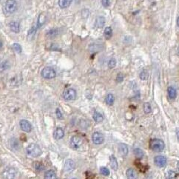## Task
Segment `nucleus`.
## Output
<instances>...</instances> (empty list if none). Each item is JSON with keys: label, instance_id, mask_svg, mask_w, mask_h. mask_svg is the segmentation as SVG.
Listing matches in <instances>:
<instances>
[{"label": "nucleus", "instance_id": "obj_1", "mask_svg": "<svg viewBox=\"0 0 179 179\" xmlns=\"http://www.w3.org/2000/svg\"><path fill=\"white\" fill-rule=\"evenodd\" d=\"M26 153L32 158H37L42 154V150L36 144H31L26 148Z\"/></svg>", "mask_w": 179, "mask_h": 179}, {"label": "nucleus", "instance_id": "obj_2", "mask_svg": "<svg viewBox=\"0 0 179 179\" xmlns=\"http://www.w3.org/2000/svg\"><path fill=\"white\" fill-rule=\"evenodd\" d=\"M150 148L155 152H161L164 150L165 144L161 139H155L150 142Z\"/></svg>", "mask_w": 179, "mask_h": 179}, {"label": "nucleus", "instance_id": "obj_3", "mask_svg": "<svg viewBox=\"0 0 179 179\" xmlns=\"http://www.w3.org/2000/svg\"><path fill=\"white\" fill-rule=\"evenodd\" d=\"M41 75L42 77L45 79H52L56 77V73L55 70L51 67H45L42 69L41 72Z\"/></svg>", "mask_w": 179, "mask_h": 179}, {"label": "nucleus", "instance_id": "obj_4", "mask_svg": "<svg viewBox=\"0 0 179 179\" xmlns=\"http://www.w3.org/2000/svg\"><path fill=\"white\" fill-rule=\"evenodd\" d=\"M2 176L4 179H15L17 176V172L14 167H8L4 169Z\"/></svg>", "mask_w": 179, "mask_h": 179}, {"label": "nucleus", "instance_id": "obj_5", "mask_svg": "<svg viewBox=\"0 0 179 179\" xmlns=\"http://www.w3.org/2000/svg\"><path fill=\"white\" fill-rule=\"evenodd\" d=\"M5 9L7 14H14L17 9V2L16 0H7L5 5Z\"/></svg>", "mask_w": 179, "mask_h": 179}, {"label": "nucleus", "instance_id": "obj_6", "mask_svg": "<svg viewBox=\"0 0 179 179\" xmlns=\"http://www.w3.org/2000/svg\"><path fill=\"white\" fill-rule=\"evenodd\" d=\"M63 97L66 101L75 100L76 98V91L73 88L66 89L63 92Z\"/></svg>", "mask_w": 179, "mask_h": 179}, {"label": "nucleus", "instance_id": "obj_7", "mask_svg": "<svg viewBox=\"0 0 179 179\" xmlns=\"http://www.w3.org/2000/svg\"><path fill=\"white\" fill-rule=\"evenodd\" d=\"M83 144V140L79 135L73 136L70 139V145L73 149H79Z\"/></svg>", "mask_w": 179, "mask_h": 179}, {"label": "nucleus", "instance_id": "obj_8", "mask_svg": "<svg viewBox=\"0 0 179 179\" xmlns=\"http://www.w3.org/2000/svg\"><path fill=\"white\" fill-rule=\"evenodd\" d=\"M93 142L96 145L102 144L104 141V136L102 133L99 132H95L92 135Z\"/></svg>", "mask_w": 179, "mask_h": 179}, {"label": "nucleus", "instance_id": "obj_9", "mask_svg": "<svg viewBox=\"0 0 179 179\" xmlns=\"http://www.w3.org/2000/svg\"><path fill=\"white\" fill-rule=\"evenodd\" d=\"M19 126L22 131L25 132V133H30L32 130L31 124L30 123V122H28L27 120H25V119H22V120L20 121Z\"/></svg>", "mask_w": 179, "mask_h": 179}, {"label": "nucleus", "instance_id": "obj_10", "mask_svg": "<svg viewBox=\"0 0 179 179\" xmlns=\"http://www.w3.org/2000/svg\"><path fill=\"white\" fill-rule=\"evenodd\" d=\"M167 158L164 156H157L154 158V163L158 167H164L167 164Z\"/></svg>", "mask_w": 179, "mask_h": 179}, {"label": "nucleus", "instance_id": "obj_11", "mask_svg": "<svg viewBox=\"0 0 179 179\" xmlns=\"http://www.w3.org/2000/svg\"><path fill=\"white\" fill-rule=\"evenodd\" d=\"M76 164L74 161L72 159H68L66 160L65 163V169L66 172L70 173L75 169Z\"/></svg>", "mask_w": 179, "mask_h": 179}, {"label": "nucleus", "instance_id": "obj_12", "mask_svg": "<svg viewBox=\"0 0 179 179\" xmlns=\"http://www.w3.org/2000/svg\"><path fill=\"white\" fill-rule=\"evenodd\" d=\"M65 136L64 130L61 127H57L56 129L54 130L53 137L54 139L56 140H60Z\"/></svg>", "mask_w": 179, "mask_h": 179}, {"label": "nucleus", "instance_id": "obj_13", "mask_svg": "<svg viewBox=\"0 0 179 179\" xmlns=\"http://www.w3.org/2000/svg\"><path fill=\"white\" fill-rule=\"evenodd\" d=\"M128 147L125 144H119V151L120 154L123 156H126L128 154Z\"/></svg>", "mask_w": 179, "mask_h": 179}, {"label": "nucleus", "instance_id": "obj_14", "mask_svg": "<svg viewBox=\"0 0 179 179\" xmlns=\"http://www.w3.org/2000/svg\"><path fill=\"white\" fill-rule=\"evenodd\" d=\"M127 177L128 179H137L138 174L136 171L133 168H129L127 170Z\"/></svg>", "mask_w": 179, "mask_h": 179}, {"label": "nucleus", "instance_id": "obj_15", "mask_svg": "<svg viewBox=\"0 0 179 179\" xmlns=\"http://www.w3.org/2000/svg\"><path fill=\"white\" fill-rule=\"evenodd\" d=\"M10 28L11 31L14 33H19L20 31V27H19V23L18 22L16 21H12L10 22Z\"/></svg>", "mask_w": 179, "mask_h": 179}, {"label": "nucleus", "instance_id": "obj_16", "mask_svg": "<svg viewBox=\"0 0 179 179\" xmlns=\"http://www.w3.org/2000/svg\"><path fill=\"white\" fill-rule=\"evenodd\" d=\"M167 93L170 99H175L177 96V91L173 87H169L167 89Z\"/></svg>", "mask_w": 179, "mask_h": 179}, {"label": "nucleus", "instance_id": "obj_17", "mask_svg": "<svg viewBox=\"0 0 179 179\" xmlns=\"http://www.w3.org/2000/svg\"><path fill=\"white\" fill-rule=\"evenodd\" d=\"M73 0H59V6L61 9L67 8L71 5Z\"/></svg>", "mask_w": 179, "mask_h": 179}, {"label": "nucleus", "instance_id": "obj_18", "mask_svg": "<svg viewBox=\"0 0 179 179\" xmlns=\"http://www.w3.org/2000/svg\"><path fill=\"white\" fill-rule=\"evenodd\" d=\"M105 24V18L104 16H98L96 20V26L98 28H102Z\"/></svg>", "mask_w": 179, "mask_h": 179}, {"label": "nucleus", "instance_id": "obj_19", "mask_svg": "<svg viewBox=\"0 0 179 179\" xmlns=\"http://www.w3.org/2000/svg\"><path fill=\"white\" fill-rule=\"evenodd\" d=\"M110 161L111 167L113 170H117L118 169V161H117L116 158L113 155H112L111 156H110Z\"/></svg>", "mask_w": 179, "mask_h": 179}, {"label": "nucleus", "instance_id": "obj_20", "mask_svg": "<svg viewBox=\"0 0 179 179\" xmlns=\"http://www.w3.org/2000/svg\"><path fill=\"white\" fill-rule=\"evenodd\" d=\"M104 36L105 37V39L107 40H110L113 36V30H112L111 27H106L104 31Z\"/></svg>", "mask_w": 179, "mask_h": 179}, {"label": "nucleus", "instance_id": "obj_21", "mask_svg": "<svg viewBox=\"0 0 179 179\" xmlns=\"http://www.w3.org/2000/svg\"><path fill=\"white\" fill-rule=\"evenodd\" d=\"M93 119H94V121L97 123H100L102 122H103L104 120V117L101 113H98V112H95L93 115Z\"/></svg>", "mask_w": 179, "mask_h": 179}, {"label": "nucleus", "instance_id": "obj_22", "mask_svg": "<svg viewBox=\"0 0 179 179\" xmlns=\"http://www.w3.org/2000/svg\"><path fill=\"white\" fill-rule=\"evenodd\" d=\"M44 178V179H56V176L55 172H54L53 170L50 169V170H48L45 173Z\"/></svg>", "mask_w": 179, "mask_h": 179}, {"label": "nucleus", "instance_id": "obj_23", "mask_svg": "<svg viewBox=\"0 0 179 179\" xmlns=\"http://www.w3.org/2000/svg\"><path fill=\"white\" fill-rule=\"evenodd\" d=\"M105 102L108 105H113L115 102V97L112 93H109L105 98Z\"/></svg>", "mask_w": 179, "mask_h": 179}, {"label": "nucleus", "instance_id": "obj_24", "mask_svg": "<svg viewBox=\"0 0 179 179\" xmlns=\"http://www.w3.org/2000/svg\"><path fill=\"white\" fill-rule=\"evenodd\" d=\"M10 63H9L8 61H3L2 64H0V72H3L8 70V69L10 68Z\"/></svg>", "mask_w": 179, "mask_h": 179}, {"label": "nucleus", "instance_id": "obj_25", "mask_svg": "<svg viewBox=\"0 0 179 179\" xmlns=\"http://www.w3.org/2000/svg\"><path fill=\"white\" fill-rule=\"evenodd\" d=\"M177 173L173 170H169L166 173V179H176Z\"/></svg>", "mask_w": 179, "mask_h": 179}, {"label": "nucleus", "instance_id": "obj_26", "mask_svg": "<svg viewBox=\"0 0 179 179\" xmlns=\"http://www.w3.org/2000/svg\"><path fill=\"white\" fill-rule=\"evenodd\" d=\"M144 113H147V114L150 113L151 112H152V107H151L150 103L146 102V103L144 104Z\"/></svg>", "mask_w": 179, "mask_h": 179}, {"label": "nucleus", "instance_id": "obj_27", "mask_svg": "<svg viewBox=\"0 0 179 179\" xmlns=\"http://www.w3.org/2000/svg\"><path fill=\"white\" fill-rule=\"evenodd\" d=\"M148 77H149V73L146 70H143L141 72V73H140V79H141V80H143V81L147 80Z\"/></svg>", "mask_w": 179, "mask_h": 179}, {"label": "nucleus", "instance_id": "obj_28", "mask_svg": "<svg viewBox=\"0 0 179 179\" xmlns=\"http://www.w3.org/2000/svg\"><path fill=\"white\" fill-rule=\"evenodd\" d=\"M134 154L137 158H141L144 156V152L140 148H135L134 150Z\"/></svg>", "mask_w": 179, "mask_h": 179}, {"label": "nucleus", "instance_id": "obj_29", "mask_svg": "<svg viewBox=\"0 0 179 179\" xmlns=\"http://www.w3.org/2000/svg\"><path fill=\"white\" fill-rule=\"evenodd\" d=\"M12 48H13V50H14V51L16 52V53H21V52H22V47H21V45H20L19 44L14 43L12 45Z\"/></svg>", "mask_w": 179, "mask_h": 179}, {"label": "nucleus", "instance_id": "obj_30", "mask_svg": "<svg viewBox=\"0 0 179 179\" xmlns=\"http://www.w3.org/2000/svg\"><path fill=\"white\" fill-rule=\"evenodd\" d=\"M115 66H116V60L115 59H110V61H108V68L110 69H113Z\"/></svg>", "mask_w": 179, "mask_h": 179}, {"label": "nucleus", "instance_id": "obj_31", "mask_svg": "<svg viewBox=\"0 0 179 179\" xmlns=\"http://www.w3.org/2000/svg\"><path fill=\"white\" fill-rule=\"evenodd\" d=\"M100 173H102L103 176H107L110 175V170L108 169V168H107V167H101Z\"/></svg>", "mask_w": 179, "mask_h": 179}, {"label": "nucleus", "instance_id": "obj_32", "mask_svg": "<svg viewBox=\"0 0 179 179\" xmlns=\"http://www.w3.org/2000/svg\"><path fill=\"white\" fill-rule=\"evenodd\" d=\"M48 36L50 37H54L56 36H57L58 35V30L57 29H53V30H50L49 32L48 33Z\"/></svg>", "mask_w": 179, "mask_h": 179}, {"label": "nucleus", "instance_id": "obj_33", "mask_svg": "<svg viewBox=\"0 0 179 179\" xmlns=\"http://www.w3.org/2000/svg\"><path fill=\"white\" fill-rule=\"evenodd\" d=\"M116 81L117 82L121 83L124 81V75L122 73H119L116 76Z\"/></svg>", "mask_w": 179, "mask_h": 179}, {"label": "nucleus", "instance_id": "obj_34", "mask_svg": "<svg viewBox=\"0 0 179 179\" xmlns=\"http://www.w3.org/2000/svg\"><path fill=\"white\" fill-rule=\"evenodd\" d=\"M56 114L57 118L59 119H63V114H62V113H61V111L60 110V109H59V108H57V109L56 110Z\"/></svg>", "mask_w": 179, "mask_h": 179}, {"label": "nucleus", "instance_id": "obj_35", "mask_svg": "<svg viewBox=\"0 0 179 179\" xmlns=\"http://www.w3.org/2000/svg\"><path fill=\"white\" fill-rule=\"evenodd\" d=\"M110 0H102V6L104 7H108L110 5Z\"/></svg>", "mask_w": 179, "mask_h": 179}, {"label": "nucleus", "instance_id": "obj_36", "mask_svg": "<svg viewBox=\"0 0 179 179\" xmlns=\"http://www.w3.org/2000/svg\"><path fill=\"white\" fill-rule=\"evenodd\" d=\"M35 32H36V29H34V27H32L31 29H30V31L28 32V35L35 34Z\"/></svg>", "mask_w": 179, "mask_h": 179}, {"label": "nucleus", "instance_id": "obj_37", "mask_svg": "<svg viewBox=\"0 0 179 179\" xmlns=\"http://www.w3.org/2000/svg\"><path fill=\"white\" fill-rule=\"evenodd\" d=\"M178 21H179V17L178 16L177 17V20H176V23H177V27H178L179 25H178Z\"/></svg>", "mask_w": 179, "mask_h": 179}, {"label": "nucleus", "instance_id": "obj_38", "mask_svg": "<svg viewBox=\"0 0 179 179\" xmlns=\"http://www.w3.org/2000/svg\"><path fill=\"white\" fill-rule=\"evenodd\" d=\"M2 42H0V49L2 48Z\"/></svg>", "mask_w": 179, "mask_h": 179}, {"label": "nucleus", "instance_id": "obj_39", "mask_svg": "<svg viewBox=\"0 0 179 179\" xmlns=\"http://www.w3.org/2000/svg\"><path fill=\"white\" fill-rule=\"evenodd\" d=\"M72 179H76V178H72Z\"/></svg>", "mask_w": 179, "mask_h": 179}]
</instances>
